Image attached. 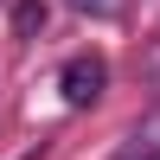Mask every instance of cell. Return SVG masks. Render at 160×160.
Here are the masks:
<instances>
[{
  "mask_svg": "<svg viewBox=\"0 0 160 160\" xmlns=\"http://www.w3.org/2000/svg\"><path fill=\"white\" fill-rule=\"evenodd\" d=\"M58 90H64V102H71V109H90V102L109 90V64H102L96 51H77V58H64Z\"/></svg>",
  "mask_w": 160,
  "mask_h": 160,
  "instance_id": "obj_1",
  "label": "cell"
},
{
  "mask_svg": "<svg viewBox=\"0 0 160 160\" xmlns=\"http://www.w3.org/2000/svg\"><path fill=\"white\" fill-rule=\"evenodd\" d=\"M115 160H160V102H154V109H148V115H141V122L122 135Z\"/></svg>",
  "mask_w": 160,
  "mask_h": 160,
  "instance_id": "obj_2",
  "label": "cell"
},
{
  "mask_svg": "<svg viewBox=\"0 0 160 160\" xmlns=\"http://www.w3.org/2000/svg\"><path fill=\"white\" fill-rule=\"evenodd\" d=\"M64 7H77V13H122L128 0H64Z\"/></svg>",
  "mask_w": 160,
  "mask_h": 160,
  "instance_id": "obj_3",
  "label": "cell"
}]
</instances>
